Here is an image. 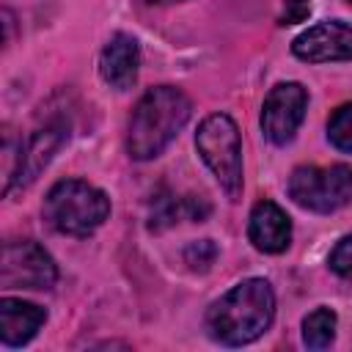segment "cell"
Listing matches in <instances>:
<instances>
[{
  "label": "cell",
  "mask_w": 352,
  "mask_h": 352,
  "mask_svg": "<svg viewBox=\"0 0 352 352\" xmlns=\"http://www.w3.org/2000/svg\"><path fill=\"white\" fill-rule=\"evenodd\" d=\"M275 316V294L267 280L248 278L226 292L206 314L212 338L239 346L256 341Z\"/></svg>",
  "instance_id": "1"
},
{
  "label": "cell",
  "mask_w": 352,
  "mask_h": 352,
  "mask_svg": "<svg viewBox=\"0 0 352 352\" xmlns=\"http://www.w3.org/2000/svg\"><path fill=\"white\" fill-rule=\"evenodd\" d=\"M190 110H192L190 99L173 85H160L146 91L129 118V132H126L129 157L154 160L157 154H162L165 146L187 124Z\"/></svg>",
  "instance_id": "2"
},
{
  "label": "cell",
  "mask_w": 352,
  "mask_h": 352,
  "mask_svg": "<svg viewBox=\"0 0 352 352\" xmlns=\"http://www.w3.org/2000/svg\"><path fill=\"white\" fill-rule=\"evenodd\" d=\"M110 214V201L102 190L82 179L58 182L44 198V220L69 236L94 234Z\"/></svg>",
  "instance_id": "3"
},
{
  "label": "cell",
  "mask_w": 352,
  "mask_h": 352,
  "mask_svg": "<svg viewBox=\"0 0 352 352\" xmlns=\"http://www.w3.org/2000/svg\"><path fill=\"white\" fill-rule=\"evenodd\" d=\"M195 146L226 195L236 198L242 192V143L236 124L226 113L204 118L195 132Z\"/></svg>",
  "instance_id": "4"
},
{
  "label": "cell",
  "mask_w": 352,
  "mask_h": 352,
  "mask_svg": "<svg viewBox=\"0 0 352 352\" xmlns=\"http://www.w3.org/2000/svg\"><path fill=\"white\" fill-rule=\"evenodd\" d=\"M289 195L294 204L311 212H336L352 198V168L349 165H302L289 179Z\"/></svg>",
  "instance_id": "5"
},
{
  "label": "cell",
  "mask_w": 352,
  "mask_h": 352,
  "mask_svg": "<svg viewBox=\"0 0 352 352\" xmlns=\"http://www.w3.org/2000/svg\"><path fill=\"white\" fill-rule=\"evenodd\" d=\"M55 280H58L55 261L38 242L19 239L3 245V264H0L3 289H50L55 286Z\"/></svg>",
  "instance_id": "6"
},
{
  "label": "cell",
  "mask_w": 352,
  "mask_h": 352,
  "mask_svg": "<svg viewBox=\"0 0 352 352\" xmlns=\"http://www.w3.org/2000/svg\"><path fill=\"white\" fill-rule=\"evenodd\" d=\"M308 107V91L300 82H280L275 85L261 107V129L264 138L275 146H286L294 132L300 129Z\"/></svg>",
  "instance_id": "7"
},
{
  "label": "cell",
  "mask_w": 352,
  "mask_h": 352,
  "mask_svg": "<svg viewBox=\"0 0 352 352\" xmlns=\"http://www.w3.org/2000/svg\"><path fill=\"white\" fill-rule=\"evenodd\" d=\"M292 52L308 63L352 60V25L341 19L319 22L294 38Z\"/></svg>",
  "instance_id": "8"
},
{
  "label": "cell",
  "mask_w": 352,
  "mask_h": 352,
  "mask_svg": "<svg viewBox=\"0 0 352 352\" xmlns=\"http://www.w3.org/2000/svg\"><path fill=\"white\" fill-rule=\"evenodd\" d=\"M248 236L261 253H283L292 242V220L275 201H258L250 212Z\"/></svg>",
  "instance_id": "9"
},
{
  "label": "cell",
  "mask_w": 352,
  "mask_h": 352,
  "mask_svg": "<svg viewBox=\"0 0 352 352\" xmlns=\"http://www.w3.org/2000/svg\"><path fill=\"white\" fill-rule=\"evenodd\" d=\"M138 66H140V47L132 36L126 33H116L102 55H99V74L107 85L118 88V91H126L135 85L138 80Z\"/></svg>",
  "instance_id": "10"
},
{
  "label": "cell",
  "mask_w": 352,
  "mask_h": 352,
  "mask_svg": "<svg viewBox=\"0 0 352 352\" xmlns=\"http://www.w3.org/2000/svg\"><path fill=\"white\" fill-rule=\"evenodd\" d=\"M47 311L25 302V300H14V297H3L0 300V338L6 346H22L28 344L38 327L44 324Z\"/></svg>",
  "instance_id": "11"
},
{
  "label": "cell",
  "mask_w": 352,
  "mask_h": 352,
  "mask_svg": "<svg viewBox=\"0 0 352 352\" xmlns=\"http://www.w3.org/2000/svg\"><path fill=\"white\" fill-rule=\"evenodd\" d=\"M63 140H66V129H63L60 124H58V126L38 129V132L30 138L28 148H25V151L19 148V170H16V182H19V184L33 182V179L44 170V165L52 160V154L63 146Z\"/></svg>",
  "instance_id": "12"
},
{
  "label": "cell",
  "mask_w": 352,
  "mask_h": 352,
  "mask_svg": "<svg viewBox=\"0 0 352 352\" xmlns=\"http://www.w3.org/2000/svg\"><path fill=\"white\" fill-rule=\"evenodd\" d=\"M336 338V314L330 308H316L302 322V341L311 349H324Z\"/></svg>",
  "instance_id": "13"
},
{
  "label": "cell",
  "mask_w": 352,
  "mask_h": 352,
  "mask_svg": "<svg viewBox=\"0 0 352 352\" xmlns=\"http://www.w3.org/2000/svg\"><path fill=\"white\" fill-rule=\"evenodd\" d=\"M327 138L336 148L352 154V102L333 110V116L327 121Z\"/></svg>",
  "instance_id": "14"
},
{
  "label": "cell",
  "mask_w": 352,
  "mask_h": 352,
  "mask_svg": "<svg viewBox=\"0 0 352 352\" xmlns=\"http://www.w3.org/2000/svg\"><path fill=\"white\" fill-rule=\"evenodd\" d=\"M214 258H217V248H214V242H212V239L192 242V245H187V250H184V261H187L192 270H198V272L209 270Z\"/></svg>",
  "instance_id": "15"
},
{
  "label": "cell",
  "mask_w": 352,
  "mask_h": 352,
  "mask_svg": "<svg viewBox=\"0 0 352 352\" xmlns=\"http://www.w3.org/2000/svg\"><path fill=\"white\" fill-rule=\"evenodd\" d=\"M327 261H330V270H333L338 278L352 280V234L344 236V239L333 248V253H330Z\"/></svg>",
  "instance_id": "16"
},
{
  "label": "cell",
  "mask_w": 352,
  "mask_h": 352,
  "mask_svg": "<svg viewBox=\"0 0 352 352\" xmlns=\"http://www.w3.org/2000/svg\"><path fill=\"white\" fill-rule=\"evenodd\" d=\"M311 14V0H283V11H280V25H294L302 22Z\"/></svg>",
  "instance_id": "17"
},
{
  "label": "cell",
  "mask_w": 352,
  "mask_h": 352,
  "mask_svg": "<svg viewBox=\"0 0 352 352\" xmlns=\"http://www.w3.org/2000/svg\"><path fill=\"white\" fill-rule=\"evenodd\" d=\"M146 3H179V0H146Z\"/></svg>",
  "instance_id": "18"
},
{
  "label": "cell",
  "mask_w": 352,
  "mask_h": 352,
  "mask_svg": "<svg viewBox=\"0 0 352 352\" xmlns=\"http://www.w3.org/2000/svg\"><path fill=\"white\" fill-rule=\"evenodd\" d=\"M346 3H349V6H352V0H346Z\"/></svg>",
  "instance_id": "19"
}]
</instances>
